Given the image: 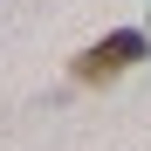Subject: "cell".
<instances>
[{
	"mask_svg": "<svg viewBox=\"0 0 151 151\" xmlns=\"http://www.w3.org/2000/svg\"><path fill=\"white\" fill-rule=\"evenodd\" d=\"M144 55H151V35L144 28H110V35H96L83 55L69 62V76H76V83H117V76L137 69Z\"/></svg>",
	"mask_w": 151,
	"mask_h": 151,
	"instance_id": "obj_1",
	"label": "cell"
},
{
	"mask_svg": "<svg viewBox=\"0 0 151 151\" xmlns=\"http://www.w3.org/2000/svg\"><path fill=\"white\" fill-rule=\"evenodd\" d=\"M144 35H151V14H144Z\"/></svg>",
	"mask_w": 151,
	"mask_h": 151,
	"instance_id": "obj_2",
	"label": "cell"
}]
</instances>
